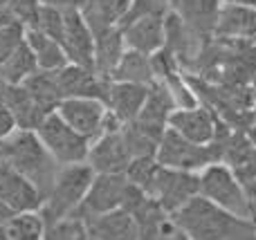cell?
<instances>
[{"label": "cell", "instance_id": "obj_19", "mask_svg": "<svg viewBox=\"0 0 256 240\" xmlns=\"http://www.w3.org/2000/svg\"><path fill=\"white\" fill-rule=\"evenodd\" d=\"M150 88V85H148ZM146 85L137 83H120V81H110L106 94V108L122 121V124H130L137 119L142 106L148 94Z\"/></svg>", "mask_w": 256, "mask_h": 240}, {"label": "cell", "instance_id": "obj_7", "mask_svg": "<svg viewBox=\"0 0 256 240\" xmlns=\"http://www.w3.org/2000/svg\"><path fill=\"white\" fill-rule=\"evenodd\" d=\"M168 128L176 130L180 137L207 146L214 142H222L232 128L207 106H194V108H178L168 117Z\"/></svg>", "mask_w": 256, "mask_h": 240}, {"label": "cell", "instance_id": "obj_37", "mask_svg": "<svg viewBox=\"0 0 256 240\" xmlns=\"http://www.w3.org/2000/svg\"><path fill=\"white\" fill-rule=\"evenodd\" d=\"M18 126H16V119H14L12 110H9L7 106L2 103V99H0V139H7L12 133H16Z\"/></svg>", "mask_w": 256, "mask_h": 240}, {"label": "cell", "instance_id": "obj_21", "mask_svg": "<svg viewBox=\"0 0 256 240\" xmlns=\"http://www.w3.org/2000/svg\"><path fill=\"white\" fill-rule=\"evenodd\" d=\"M128 9H130V0H86L81 7V16L90 31L99 36L120 27L128 16Z\"/></svg>", "mask_w": 256, "mask_h": 240}, {"label": "cell", "instance_id": "obj_17", "mask_svg": "<svg viewBox=\"0 0 256 240\" xmlns=\"http://www.w3.org/2000/svg\"><path fill=\"white\" fill-rule=\"evenodd\" d=\"M222 164L230 166L243 187L256 180V146L243 130H232L222 139Z\"/></svg>", "mask_w": 256, "mask_h": 240}, {"label": "cell", "instance_id": "obj_43", "mask_svg": "<svg viewBox=\"0 0 256 240\" xmlns=\"http://www.w3.org/2000/svg\"><path fill=\"white\" fill-rule=\"evenodd\" d=\"M0 240H9V238H7V229H4L2 225H0Z\"/></svg>", "mask_w": 256, "mask_h": 240}, {"label": "cell", "instance_id": "obj_3", "mask_svg": "<svg viewBox=\"0 0 256 240\" xmlns=\"http://www.w3.org/2000/svg\"><path fill=\"white\" fill-rule=\"evenodd\" d=\"M92 180H94V171L86 162L84 164L61 166L48 198L40 205V216H43L45 225L76 214Z\"/></svg>", "mask_w": 256, "mask_h": 240}, {"label": "cell", "instance_id": "obj_22", "mask_svg": "<svg viewBox=\"0 0 256 240\" xmlns=\"http://www.w3.org/2000/svg\"><path fill=\"white\" fill-rule=\"evenodd\" d=\"M86 229L90 240H137L135 218L124 209L86 218Z\"/></svg>", "mask_w": 256, "mask_h": 240}, {"label": "cell", "instance_id": "obj_42", "mask_svg": "<svg viewBox=\"0 0 256 240\" xmlns=\"http://www.w3.org/2000/svg\"><path fill=\"white\" fill-rule=\"evenodd\" d=\"M171 240H191L189 236H186L184 232H180V229H176V234L171 236Z\"/></svg>", "mask_w": 256, "mask_h": 240}, {"label": "cell", "instance_id": "obj_20", "mask_svg": "<svg viewBox=\"0 0 256 240\" xmlns=\"http://www.w3.org/2000/svg\"><path fill=\"white\" fill-rule=\"evenodd\" d=\"M0 99H2V103L12 110L18 130H36L43 124L45 117H48V112L25 92L22 85L0 83Z\"/></svg>", "mask_w": 256, "mask_h": 240}, {"label": "cell", "instance_id": "obj_12", "mask_svg": "<svg viewBox=\"0 0 256 240\" xmlns=\"http://www.w3.org/2000/svg\"><path fill=\"white\" fill-rule=\"evenodd\" d=\"M164 18H166V13H148V16L126 20L120 27L122 36H124L126 49L146 54V56L158 54L164 47V40H166Z\"/></svg>", "mask_w": 256, "mask_h": 240}, {"label": "cell", "instance_id": "obj_14", "mask_svg": "<svg viewBox=\"0 0 256 240\" xmlns=\"http://www.w3.org/2000/svg\"><path fill=\"white\" fill-rule=\"evenodd\" d=\"M61 47L68 56V63L92 70L94 67V34L86 25L81 11H66Z\"/></svg>", "mask_w": 256, "mask_h": 240}, {"label": "cell", "instance_id": "obj_31", "mask_svg": "<svg viewBox=\"0 0 256 240\" xmlns=\"http://www.w3.org/2000/svg\"><path fill=\"white\" fill-rule=\"evenodd\" d=\"M43 240H90L86 220L79 216H68V218L54 220L45 225Z\"/></svg>", "mask_w": 256, "mask_h": 240}, {"label": "cell", "instance_id": "obj_38", "mask_svg": "<svg viewBox=\"0 0 256 240\" xmlns=\"http://www.w3.org/2000/svg\"><path fill=\"white\" fill-rule=\"evenodd\" d=\"M86 0H40L43 7H52L58 11H81Z\"/></svg>", "mask_w": 256, "mask_h": 240}, {"label": "cell", "instance_id": "obj_39", "mask_svg": "<svg viewBox=\"0 0 256 240\" xmlns=\"http://www.w3.org/2000/svg\"><path fill=\"white\" fill-rule=\"evenodd\" d=\"M245 196H248L250 209H252V216H254V220H256V180H252L250 184H245Z\"/></svg>", "mask_w": 256, "mask_h": 240}, {"label": "cell", "instance_id": "obj_44", "mask_svg": "<svg viewBox=\"0 0 256 240\" xmlns=\"http://www.w3.org/2000/svg\"><path fill=\"white\" fill-rule=\"evenodd\" d=\"M7 2L9 0H0V9H7Z\"/></svg>", "mask_w": 256, "mask_h": 240}, {"label": "cell", "instance_id": "obj_5", "mask_svg": "<svg viewBox=\"0 0 256 240\" xmlns=\"http://www.w3.org/2000/svg\"><path fill=\"white\" fill-rule=\"evenodd\" d=\"M198 175H200V198L230 211L236 218L254 220L248 196H245V187L236 180V175L230 171V166H225L222 162L220 164H212L204 171H200Z\"/></svg>", "mask_w": 256, "mask_h": 240}, {"label": "cell", "instance_id": "obj_36", "mask_svg": "<svg viewBox=\"0 0 256 240\" xmlns=\"http://www.w3.org/2000/svg\"><path fill=\"white\" fill-rule=\"evenodd\" d=\"M168 9H171V0H130V9H128L124 22L140 16H148V13H168Z\"/></svg>", "mask_w": 256, "mask_h": 240}, {"label": "cell", "instance_id": "obj_33", "mask_svg": "<svg viewBox=\"0 0 256 240\" xmlns=\"http://www.w3.org/2000/svg\"><path fill=\"white\" fill-rule=\"evenodd\" d=\"M158 171H160V164L155 157H137V160H132L130 164H128L124 175H126L128 182L135 184L137 189H142V191L148 196L150 189H153Z\"/></svg>", "mask_w": 256, "mask_h": 240}, {"label": "cell", "instance_id": "obj_13", "mask_svg": "<svg viewBox=\"0 0 256 240\" xmlns=\"http://www.w3.org/2000/svg\"><path fill=\"white\" fill-rule=\"evenodd\" d=\"M56 83L58 92H61V101L63 99H99L106 103L110 81L97 76L94 70L68 63L66 67L56 72Z\"/></svg>", "mask_w": 256, "mask_h": 240}, {"label": "cell", "instance_id": "obj_27", "mask_svg": "<svg viewBox=\"0 0 256 240\" xmlns=\"http://www.w3.org/2000/svg\"><path fill=\"white\" fill-rule=\"evenodd\" d=\"M34 72H38V63H36L30 45L22 40L4 61H0V83L20 85L22 81L30 79Z\"/></svg>", "mask_w": 256, "mask_h": 240}, {"label": "cell", "instance_id": "obj_25", "mask_svg": "<svg viewBox=\"0 0 256 240\" xmlns=\"http://www.w3.org/2000/svg\"><path fill=\"white\" fill-rule=\"evenodd\" d=\"M25 43L30 45L32 54H34L36 63H38V70L45 72H58L61 67L68 65V56L63 52L61 43H56L54 38L45 36L38 29H25Z\"/></svg>", "mask_w": 256, "mask_h": 240}, {"label": "cell", "instance_id": "obj_9", "mask_svg": "<svg viewBox=\"0 0 256 240\" xmlns=\"http://www.w3.org/2000/svg\"><path fill=\"white\" fill-rule=\"evenodd\" d=\"M54 112L90 142L104 135L108 108L99 99H63Z\"/></svg>", "mask_w": 256, "mask_h": 240}, {"label": "cell", "instance_id": "obj_28", "mask_svg": "<svg viewBox=\"0 0 256 240\" xmlns=\"http://www.w3.org/2000/svg\"><path fill=\"white\" fill-rule=\"evenodd\" d=\"M22 88L25 92L43 108L45 112H54L61 103V92H58V83H56V72H45L38 70L30 76V79L22 81Z\"/></svg>", "mask_w": 256, "mask_h": 240}, {"label": "cell", "instance_id": "obj_24", "mask_svg": "<svg viewBox=\"0 0 256 240\" xmlns=\"http://www.w3.org/2000/svg\"><path fill=\"white\" fill-rule=\"evenodd\" d=\"M124 52H126V43H124V36H122L120 27L94 36V67H92L94 74L110 81L112 72L120 65Z\"/></svg>", "mask_w": 256, "mask_h": 240}, {"label": "cell", "instance_id": "obj_2", "mask_svg": "<svg viewBox=\"0 0 256 240\" xmlns=\"http://www.w3.org/2000/svg\"><path fill=\"white\" fill-rule=\"evenodd\" d=\"M0 160L22 175L40 198H48L61 166L54 162L36 130H16L7 139H0Z\"/></svg>", "mask_w": 256, "mask_h": 240}, {"label": "cell", "instance_id": "obj_8", "mask_svg": "<svg viewBox=\"0 0 256 240\" xmlns=\"http://www.w3.org/2000/svg\"><path fill=\"white\" fill-rule=\"evenodd\" d=\"M196 196H200V175L198 173L164 169V166H160L158 175H155L153 189L148 193V198H153L168 216H173L184 205H189Z\"/></svg>", "mask_w": 256, "mask_h": 240}, {"label": "cell", "instance_id": "obj_16", "mask_svg": "<svg viewBox=\"0 0 256 240\" xmlns=\"http://www.w3.org/2000/svg\"><path fill=\"white\" fill-rule=\"evenodd\" d=\"M256 36V9L240 4H220L214 38L230 43H252Z\"/></svg>", "mask_w": 256, "mask_h": 240}, {"label": "cell", "instance_id": "obj_10", "mask_svg": "<svg viewBox=\"0 0 256 240\" xmlns=\"http://www.w3.org/2000/svg\"><path fill=\"white\" fill-rule=\"evenodd\" d=\"M126 187H128L126 175H94L84 202L76 209V214L72 216H79V218L86 220L92 218V216L110 214V211L122 209Z\"/></svg>", "mask_w": 256, "mask_h": 240}, {"label": "cell", "instance_id": "obj_15", "mask_svg": "<svg viewBox=\"0 0 256 240\" xmlns=\"http://www.w3.org/2000/svg\"><path fill=\"white\" fill-rule=\"evenodd\" d=\"M0 200L16 214L40 211V205H43L40 193L2 160H0Z\"/></svg>", "mask_w": 256, "mask_h": 240}, {"label": "cell", "instance_id": "obj_18", "mask_svg": "<svg viewBox=\"0 0 256 240\" xmlns=\"http://www.w3.org/2000/svg\"><path fill=\"white\" fill-rule=\"evenodd\" d=\"M220 0H171L168 11L176 13L198 36L212 40L218 13H220Z\"/></svg>", "mask_w": 256, "mask_h": 240}, {"label": "cell", "instance_id": "obj_41", "mask_svg": "<svg viewBox=\"0 0 256 240\" xmlns=\"http://www.w3.org/2000/svg\"><path fill=\"white\" fill-rule=\"evenodd\" d=\"M222 4H240V7H254L256 9V0H220Z\"/></svg>", "mask_w": 256, "mask_h": 240}, {"label": "cell", "instance_id": "obj_29", "mask_svg": "<svg viewBox=\"0 0 256 240\" xmlns=\"http://www.w3.org/2000/svg\"><path fill=\"white\" fill-rule=\"evenodd\" d=\"M4 229H7L9 240H43L45 220L40 211H22L14 216L4 225Z\"/></svg>", "mask_w": 256, "mask_h": 240}, {"label": "cell", "instance_id": "obj_1", "mask_svg": "<svg viewBox=\"0 0 256 240\" xmlns=\"http://www.w3.org/2000/svg\"><path fill=\"white\" fill-rule=\"evenodd\" d=\"M173 225L191 240H256V220H243L196 196L171 216Z\"/></svg>", "mask_w": 256, "mask_h": 240}, {"label": "cell", "instance_id": "obj_26", "mask_svg": "<svg viewBox=\"0 0 256 240\" xmlns=\"http://www.w3.org/2000/svg\"><path fill=\"white\" fill-rule=\"evenodd\" d=\"M110 81H120V83H137V85H153L155 83V70L150 56L140 52L126 49L122 56L120 65L115 67Z\"/></svg>", "mask_w": 256, "mask_h": 240}, {"label": "cell", "instance_id": "obj_6", "mask_svg": "<svg viewBox=\"0 0 256 240\" xmlns=\"http://www.w3.org/2000/svg\"><path fill=\"white\" fill-rule=\"evenodd\" d=\"M36 135L58 166L84 164L88 160L92 142L84 135H79L74 128H70L56 112H50L45 117L43 124L36 128Z\"/></svg>", "mask_w": 256, "mask_h": 240}, {"label": "cell", "instance_id": "obj_35", "mask_svg": "<svg viewBox=\"0 0 256 240\" xmlns=\"http://www.w3.org/2000/svg\"><path fill=\"white\" fill-rule=\"evenodd\" d=\"M40 0H9L7 2V11L20 22L25 29H32L38 22V13H40Z\"/></svg>", "mask_w": 256, "mask_h": 240}, {"label": "cell", "instance_id": "obj_23", "mask_svg": "<svg viewBox=\"0 0 256 240\" xmlns=\"http://www.w3.org/2000/svg\"><path fill=\"white\" fill-rule=\"evenodd\" d=\"M137 225V240H171L176 234L173 218L153 200L146 198V202L132 214Z\"/></svg>", "mask_w": 256, "mask_h": 240}, {"label": "cell", "instance_id": "obj_30", "mask_svg": "<svg viewBox=\"0 0 256 240\" xmlns=\"http://www.w3.org/2000/svg\"><path fill=\"white\" fill-rule=\"evenodd\" d=\"M122 137H124L132 160H137V157H155V153H158L160 139L153 137L150 133H146L135 121L122 126Z\"/></svg>", "mask_w": 256, "mask_h": 240}, {"label": "cell", "instance_id": "obj_34", "mask_svg": "<svg viewBox=\"0 0 256 240\" xmlns=\"http://www.w3.org/2000/svg\"><path fill=\"white\" fill-rule=\"evenodd\" d=\"M63 27H66V11H58V9H52V7H40L38 22H36L34 29L43 31L45 36L54 38L56 43H61Z\"/></svg>", "mask_w": 256, "mask_h": 240}, {"label": "cell", "instance_id": "obj_40", "mask_svg": "<svg viewBox=\"0 0 256 240\" xmlns=\"http://www.w3.org/2000/svg\"><path fill=\"white\" fill-rule=\"evenodd\" d=\"M14 216H16V211H12L7 205H4L2 200H0V225H2V227H4V225H7L9 220L14 218Z\"/></svg>", "mask_w": 256, "mask_h": 240}, {"label": "cell", "instance_id": "obj_45", "mask_svg": "<svg viewBox=\"0 0 256 240\" xmlns=\"http://www.w3.org/2000/svg\"><path fill=\"white\" fill-rule=\"evenodd\" d=\"M252 43H254V45H256V36H254V40H252Z\"/></svg>", "mask_w": 256, "mask_h": 240}, {"label": "cell", "instance_id": "obj_11", "mask_svg": "<svg viewBox=\"0 0 256 240\" xmlns=\"http://www.w3.org/2000/svg\"><path fill=\"white\" fill-rule=\"evenodd\" d=\"M130 162V151L120 128L115 133H104L102 137L94 139L86 164L94 171V175H124Z\"/></svg>", "mask_w": 256, "mask_h": 240}, {"label": "cell", "instance_id": "obj_4", "mask_svg": "<svg viewBox=\"0 0 256 240\" xmlns=\"http://www.w3.org/2000/svg\"><path fill=\"white\" fill-rule=\"evenodd\" d=\"M155 160H158V164L164 166V169L200 173V171H204L207 166L220 164L222 162V142L198 146V144L180 137L176 130L166 128V133L160 139Z\"/></svg>", "mask_w": 256, "mask_h": 240}, {"label": "cell", "instance_id": "obj_32", "mask_svg": "<svg viewBox=\"0 0 256 240\" xmlns=\"http://www.w3.org/2000/svg\"><path fill=\"white\" fill-rule=\"evenodd\" d=\"M22 40H25V27L7 9H0V61H4Z\"/></svg>", "mask_w": 256, "mask_h": 240}]
</instances>
